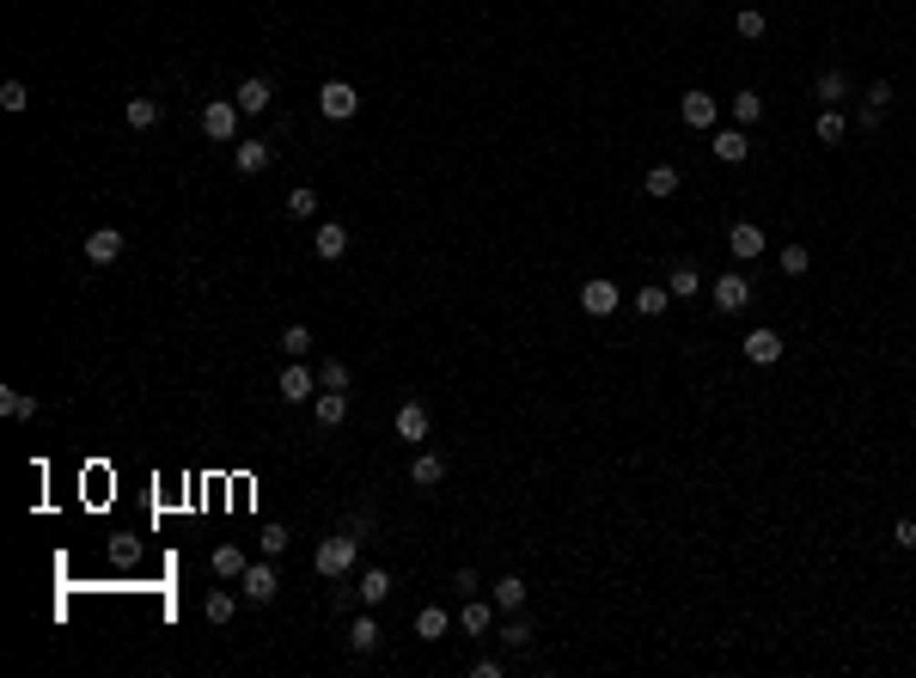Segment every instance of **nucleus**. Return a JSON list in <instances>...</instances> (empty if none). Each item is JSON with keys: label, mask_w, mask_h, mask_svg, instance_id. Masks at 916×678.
I'll return each instance as SVG.
<instances>
[{"label": "nucleus", "mask_w": 916, "mask_h": 678, "mask_svg": "<svg viewBox=\"0 0 916 678\" xmlns=\"http://www.w3.org/2000/svg\"><path fill=\"white\" fill-rule=\"evenodd\" d=\"M666 306H672V288H642L635 293V312H642V318H660Z\"/></svg>", "instance_id": "nucleus-30"}, {"label": "nucleus", "mask_w": 916, "mask_h": 678, "mask_svg": "<svg viewBox=\"0 0 916 678\" xmlns=\"http://www.w3.org/2000/svg\"><path fill=\"white\" fill-rule=\"evenodd\" d=\"M208 569H214L221 580H239L244 569H251V556H244L239 544H214V556H208Z\"/></svg>", "instance_id": "nucleus-13"}, {"label": "nucleus", "mask_w": 916, "mask_h": 678, "mask_svg": "<svg viewBox=\"0 0 916 678\" xmlns=\"http://www.w3.org/2000/svg\"><path fill=\"white\" fill-rule=\"evenodd\" d=\"M746 153H752L746 128H721V135H715V159H721V165H739Z\"/></svg>", "instance_id": "nucleus-19"}, {"label": "nucleus", "mask_w": 916, "mask_h": 678, "mask_svg": "<svg viewBox=\"0 0 916 678\" xmlns=\"http://www.w3.org/2000/svg\"><path fill=\"white\" fill-rule=\"evenodd\" d=\"M232 605H239L232 593H208L202 599V617H208V623H232Z\"/></svg>", "instance_id": "nucleus-34"}, {"label": "nucleus", "mask_w": 916, "mask_h": 678, "mask_svg": "<svg viewBox=\"0 0 916 678\" xmlns=\"http://www.w3.org/2000/svg\"><path fill=\"white\" fill-rule=\"evenodd\" d=\"M348 648H355V654H373V648H379V623H373V617H355V623H348Z\"/></svg>", "instance_id": "nucleus-27"}, {"label": "nucleus", "mask_w": 916, "mask_h": 678, "mask_svg": "<svg viewBox=\"0 0 916 678\" xmlns=\"http://www.w3.org/2000/svg\"><path fill=\"white\" fill-rule=\"evenodd\" d=\"M709 300H715V312H746L752 306V282H746V275H721L709 288Z\"/></svg>", "instance_id": "nucleus-5"}, {"label": "nucleus", "mask_w": 916, "mask_h": 678, "mask_svg": "<svg viewBox=\"0 0 916 678\" xmlns=\"http://www.w3.org/2000/svg\"><path fill=\"white\" fill-rule=\"evenodd\" d=\"M122 123L129 128H160V98H129L122 104Z\"/></svg>", "instance_id": "nucleus-22"}, {"label": "nucleus", "mask_w": 916, "mask_h": 678, "mask_svg": "<svg viewBox=\"0 0 916 678\" xmlns=\"http://www.w3.org/2000/svg\"><path fill=\"white\" fill-rule=\"evenodd\" d=\"M892 544H898V550H916V519H898V526H892Z\"/></svg>", "instance_id": "nucleus-42"}, {"label": "nucleus", "mask_w": 916, "mask_h": 678, "mask_svg": "<svg viewBox=\"0 0 916 678\" xmlns=\"http://www.w3.org/2000/svg\"><path fill=\"white\" fill-rule=\"evenodd\" d=\"M232 165H239L244 178H257V171L269 165V141H239L232 147Z\"/></svg>", "instance_id": "nucleus-21"}, {"label": "nucleus", "mask_w": 916, "mask_h": 678, "mask_svg": "<svg viewBox=\"0 0 916 678\" xmlns=\"http://www.w3.org/2000/svg\"><path fill=\"white\" fill-rule=\"evenodd\" d=\"M117 257H122V232H117V226L86 232V263H117Z\"/></svg>", "instance_id": "nucleus-10"}, {"label": "nucleus", "mask_w": 916, "mask_h": 678, "mask_svg": "<svg viewBox=\"0 0 916 678\" xmlns=\"http://www.w3.org/2000/svg\"><path fill=\"white\" fill-rule=\"evenodd\" d=\"M733 31H739V37H764L770 25H764V13H757V6H746V13L733 19Z\"/></svg>", "instance_id": "nucleus-38"}, {"label": "nucleus", "mask_w": 916, "mask_h": 678, "mask_svg": "<svg viewBox=\"0 0 916 678\" xmlns=\"http://www.w3.org/2000/svg\"><path fill=\"white\" fill-rule=\"evenodd\" d=\"M757 117H764V98H757V92H733V123L746 128V123H757Z\"/></svg>", "instance_id": "nucleus-31"}, {"label": "nucleus", "mask_w": 916, "mask_h": 678, "mask_svg": "<svg viewBox=\"0 0 916 678\" xmlns=\"http://www.w3.org/2000/svg\"><path fill=\"white\" fill-rule=\"evenodd\" d=\"M355 562H361V538H355V532L324 538V544H318V556H312V569H318L324 580H348V575H355Z\"/></svg>", "instance_id": "nucleus-1"}, {"label": "nucleus", "mask_w": 916, "mask_h": 678, "mask_svg": "<svg viewBox=\"0 0 916 678\" xmlns=\"http://www.w3.org/2000/svg\"><path fill=\"white\" fill-rule=\"evenodd\" d=\"M318 391H324V385H318V373H305L300 361H287V367H282V404H305V397H318Z\"/></svg>", "instance_id": "nucleus-7"}, {"label": "nucleus", "mask_w": 916, "mask_h": 678, "mask_svg": "<svg viewBox=\"0 0 916 678\" xmlns=\"http://www.w3.org/2000/svg\"><path fill=\"white\" fill-rule=\"evenodd\" d=\"M617 300H623V288H617V282H605V275H592L587 288H581V306H587L592 318H611V312H617Z\"/></svg>", "instance_id": "nucleus-6"}, {"label": "nucleus", "mask_w": 916, "mask_h": 678, "mask_svg": "<svg viewBox=\"0 0 916 678\" xmlns=\"http://www.w3.org/2000/svg\"><path fill=\"white\" fill-rule=\"evenodd\" d=\"M440 477H447V458H440V452H416V465H409V483H416V489H434Z\"/></svg>", "instance_id": "nucleus-17"}, {"label": "nucleus", "mask_w": 916, "mask_h": 678, "mask_svg": "<svg viewBox=\"0 0 916 678\" xmlns=\"http://www.w3.org/2000/svg\"><path fill=\"white\" fill-rule=\"evenodd\" d=\"M0 104H6V110H25V104H31L25 80H6V86H0Z\"/></svg>", "instance_id": "nucleus-40"}, {"label": "nucleus", "mask_w": 916, "mask_h": 678, "mask_svg": "<svg viewBox=\"0 0 916 678\" xmlns=\"http://www.w3.org/2000/svg\"><path fill=\"white\" fill-rule=\"evenodd\" d=\"M666 288H672V300H691V293H703V269H696V263H678Z\"/></svg>", "instance_id": "nucleus-24"}, {"label": "nucleus", "mask_w": 916, "mask_h": 678, "mask_svg": "<svg viewBox=\"0 0 916 678\" xmlns=\"http://www.w3.org/2000/svg\"><path fill=\"white\" fill-rule=\"evenodd\" d=\"M501 673H508L501 660H477V666H470V678H501Z\"/></svg>", "instance_id": "nucleus-44"}, {"label": "nucleus", "mask_w": 916, "mask_h": 678, "mask_svg": "<svg viewBox=\"0 0 916 678\" xmlns=\"http://www.w3.org/2000/svg\"><path fill=\"white\" fill-rule=\"evenodd\" d=\"M489 599H495L501 611H520V605H526V580H520V575H501V580H495V593H489Z\"/></svg>", "instance_id": "nucleus-25"}, {"label": "nucleus", "mask_w": 916, "mask_h": 678, "mask_svg": "<svg viewBox=\"0 0 916 678\" xmlns=\"http://www.w3.org/2000/svg\"><path fill=\"white\" fill-rule=\"evenodd\" d=\"M318 110H324L330 123H348L355 110H361V92L348 80H324V92H318Z\"/></svg>", "instance_id": "nucleus-3"}, {"label": "nucleus", "mask_w": 916, "mask_h": 678, "mask_svg": "<svg viewBox=\"0 0 916 678\" xmlns=\"http://www.w3.org/2000/svg\"><path fill=\"white\" fill-rule=\"evenodd\" d=\"M305 349H312V330H305V324H287V330H282V354H287V361H300Z\"/></svg>", "instance_id": "nucleus-33"}, {"label": "nucleus", "mask_w": 916, "mask_h": 678, "mask_svg": "<svg viewBox=\"0 0 916 678\" xmlns=\"http://www.w3.org/2000/svg\"><path fill=\"white\" fill-rule=\"evenodd\" d=\"M727 251H733V257H739V263H752V257H764V251H770V239H764V226L739 221V226H733V232H727Z\"/></svg>", "instance_id": "nucleus-8"}, {"label": "nucleus", "mask_w": 916, "mask_h": 678, "mask_svg": "<svg viewBox=\"0 0 916 678\" xmlns=\"http://www.w3.org/2000/svg\"><path fill=\"white\" fill-rule=\"evenodd\" d=\"M0 416H13V422H31V416H37V397H25V391H0Z\"/></svg>", "instance_id": "nucleus-29"}, {"label": "nucleus", "mask_w": 916, "mask_h": 678, "mask_svg": "<svg viewBox=\"0 0 916 678\" xmlns=\"http://www.w3.org/2000/svg\"><path fill=\"white\" fill-rule=\"evenodd\" d=\"M257 544H263V556H282V550H287V532H282V526H263V538H257Z\"/></svg>", "instance_id": "nucleus-41"}, {"label": "nucleus", "mask_w": 916, "mask_h": 678, "mask_svg": "<svg viewBox=\"0 0 916 678\" xmlns=\"http://www.w3.org/2000/svg\"><path fill=\"white\" fill-rule=\"evenodd\" d=\"M287 214H293V221L318 214V190H287Z\"/></svg>", "instance_id": "nucleus-35"}, {"label": "nucleus", "mask_w": 916, "mask_h": 678, "mask_svg": "<svg viewBox=\"0 0 916 678\" xmlns=\"http://www.w3.org/2000/svg\"><path fill=\"white\" fill-rule=\"evenodd\" d=\"M684 123L691 128H715V117H721V104H715V92H684Z\"/></svg>", "instance_id": "nucleus-11"}, {"label": "nucleus", "mask_w": 916, "mask_h": 678, "mask_svg": "<svg viewBox=\"0 0 916 678\" xmlns=\"http://www.w3.org/2000/svg\"><path fill=\"white\" fill-rule=\"evenodd\" d=\"M843 135H849V123H843V110H837V104H825V110H818V141H825V147H837Z\"/></svg>", "instance_id": "nucleus-28"}, {"label": "nucleus", "mask_w": 916, "mask_h": 678, "mask_svg": "<svg viewBox=\"0 0 916 678\" xmlns=\"http://www.w3.org/2000/svg\"><path fill=\"white\" fill-rule=\"evenodd\" d=\"M813 98H818V104H837V98H849V74H843V67H825V74L813 80Z\"/></svg>", "instance_id": "nucleus-20"}, {"label": "nucleus", "mask_w": 916, "mask_h": 678, "mask_svg": "<svg viewBox=\"0 0 916 678\" xmlns=\"http://www.w3.org/2000/svg\"><path fill=\"white\" fill-rule=\"evenodd\" d=\"M355 593H361V605H386V599H391V575H386V569H361V575H355Z\"/></svg>", "instance_id": "nucleus-15"}, {"label": "nucleus", "mask_w": 916, "mask_h": 678, "mask_svg": "<svg viewBox=\"0 0 916 678\" xmlns=\"http://www.w3.org/2000/svg\"><path fill=\"white\" fill-rule=\"evenodd\" d=\"M782 269H788V275H807V269H813V251L807 245H782Z\"/></svg>", "instance_id": "nucleus-37"}, {"label": "nucleus", "mask_w": 916, "mask_h": 678, "mask_svg": "<svg viewBox=\"0 0 916 678\" xmlns=\"http://www.w3.org/2000/svg\"><path fill=\"white\" fill-rule=\"evenodd\" d=\"M495 611H501L495 599H477V593H470V605L458 611V623H465L470 636H489V623H495Z\"/></svg>", "instance_id": "nucleus-16"}, {"label": "nucleus", "mask_w": 916, "mask_h": 678, "mask_svg": "<svg viewBox=\"0 0 916 678\" xmlns=\"http://www.w3.org/2000/svg\"><path fill=\"white\" fill-rule=\"evenodd\" d=\"M397 434L404 440H427V404H416V397L397 404Z\"/></svg>", "instance_id": "nucleus-18"}, {"label": "nucleus", "mask_w": 916, "mask_h": 678, "mask_svg": "<svg viewBox=\"0 0 916 678\" xmlns=\"http://www.w3.org/2000/svg\"><path fill=\"white\" fill-rule=\"evenodd\" d=\"M275 587H282V580H275V562H269V556H263V562H251V569L239 575V593L251 599V605H269Z\"/></svg>", "instance_id": "nucleus-4"}, {"label": "nucleus", "mask_w": 916, "mask_h": 678, "mask_svg": "<svg viewBox=\"0 0 916 678\" xmlns=\"http://www.w3.org/2000/svg\"><path fill=\"white\" fill-rule=\"evenodd\" d=\"M239 117H244L239 98H208L202 104V135L208 141H232V135H239Z\"/></svg>", "instance_id": "nucleus-2"}, {"label": "nucleus", "mask_w": 916, "mask_h": 678, "mask_svg": "<svg viewBox=\"0 0 916 678\" xmlns=\"http://www.w3.org/2000/svg\"><path fill=\"white\" fill-rule=\"evenodd\" d=\"M648 196H678V165H654L648 171Z\"/></svg>", "instance_id": "nucleus-32"}, {"label": "nucleus", "mask_w": 916, "mask_h": 678, "mask_svg": "<svg viewBox=\"0 0 916 678\" xmlns=\"http://www.w3.org/2000/svg\"><path fill=\"white\" fill-rule=\"evenodd\" d=\"M312 251H318L324 263H336V257H343V251H348V226L324 221V226H318V232H312Z\"/></svg>", "instance_id": "nucleus-14"}, {"label": "nucleus", "mask_w": 916, "mask_h": 678, "mask_svg": "<svg viewBox=\"0 0 916 678\" xmlns=\"http://www.w3.org/2000/svg\"><path fill=\"white\" fill-rule=\"evenodd\" d=\"M312 410H318L324 428H343V422H348V397H343V391H318V404H312Z\"/></svg>", "instance_id": "nucleus-23"}, {"label": "nucleus", "mask_w": 916, "mask_h": 678, "mask_svg": "<svg viewBox=\"0 0 916 678\" xmlns=\"http://www.w3.org/2000/svg\"><path fill=\"white\" fill-rule=\"evenodd\" d=\"M868 104H874V110H886V104H892V86L874 80V86H868Z\"/></svg>", "instance_id": "nucleus-43"}, {"label": "nucleus", "mask_w": 916, "mask_h": 678, "mask_svg": "<svg viewBox=\"0 0 916 678\" xmlns=\"http://www.w3.org/2000/svg\"><path fill=\"white\" fill-rule=\"evenodd\" d=\"M746 361H757V367H776V361H782V336H776L770 324H757L752 336H746Z\"/></svg>", "instance_id": "nucleus-9"}, {"label": "nucleus", "mask_w": 916, "mask_h": 678, "mask_svg": "<svg viewBox=\"0 0 916 678\" xmlns=\"http://www.w3.org/2000/svg\"><path fill=\"white\" fill-rule=\"evenodd\" d=\"M232 98H239V110H244V117H263L275 92H269V80H263V74H251V80H244L239 92H232Z\"/></svg>", "instance_id": "nucleus-12"}, {"label": "nucleus", "mask_w": 916, "mask_h": 678, "mask_svg": "<svg viewBox=\"0 0 916 678\" xmlns=\"http://www.w3.org/2000/svg\"><path fill=\"white\" fill-rule=\"evenodd\" d=\"M447 623H452V617L440 611V605H422V611H416V636H422V642H440V636H447Z\"/></svg>", "instance_id": "nucleus-26"}, {"label": "nucleus", "mask_w": 916, "mask_h": 678, "mask_svg": "<svg viewBox=\"0 0 916 678\" xmlns=\"http://www.w3.org/2000/svg\"><path fill=\"white\" fill-rule=\"evenodd\" d=\"M318 385H324V391H348V361H324V367H318Z\"/></svg>", "instance_id": "nucleus-36"}, {"label": "nucleus", "mask_w": 916, "mask_h": 678, "mask_svg": "<svg viewBox=\"0 0 916 678\" xmlns=\"http://www.w3.org/2000/svg\"><path fill=\"white\" fill-rule=\"evenodd\" d=\"M526 642H531V630H526V617H513V623H501V648H513V654H520V648H526Z\"/></svg>", "instance_id": "nucleus-39"}]
</instances>
